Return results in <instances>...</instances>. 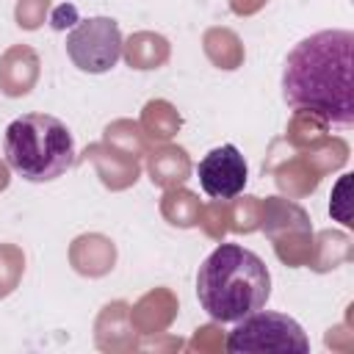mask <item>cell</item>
Returning a JSON list of instances; mask_svg holds the SVG:
<instances>
[{
  "mask_svg": "<svg viewBox=\"0 0 354 354\" xmlns=\"http://www.w3.org/2000/svg\"><path fill=\"white\" fill-rule=\"evenodd\" d=\"M351 30H318L301 39L285 58L282 97L290 108L318 111L329 124L348 127L354 122L351 83Z\"/></svg>",
  "mask_w": 354,
  "mask_h": 354,
  "instance_id": "obj_1",
  "label": "cell"
},
{
  "mask_svg": "<svg viewBox=\"0 0 354 354\" xmlns=\"http://www.w3.org/2000/svg\"><path fill=\"white\" fill-rule=\"evenodd\" d=\"M271 274L260 254L241 243H218L196 271V299L218 324H235L266 307Z\"/></svg>",
  "mask_w": 354,
  "mask_h": 354,
  "instance_id": "obj_2",
  "label": "cell"
},
{
  "mask_svg": "<svg viewBox=\"0 0 354 354\" xmlns=\"http://www.w3.org/2000/svg\"><path fill=\"white\" fill-rule=\"evenodd\" d=\"M3 152L8 169H14L28 183H53L77 160L69 127L50 113L17 116L6 127Z\"/></svg>",
  "mask_w": 354,
  "mask_h": 354,
  "instance_id": "obj_3",
  "label": "cell"
},
{
  "mask_svg": "<svg viewBox=\"0 0 354 354\" xmlns=\"http://www.w3.org/2000/svg\"><path fill=\"white\" fill-rule=\"evenodd\" d=\"M274 246V254L288 268H304L313 252L310 213L290 196L260 199V227Z\"/></svg>",
  "mask_w": 354,
  "mask_h": 354,
  "instance_id": "obj_4",
  "label": "cell"
},
{
  "mask_svg": "<svg viewBox=\"0 0 354 354\" xmlns=\"http://www.w3.org/2000/svg\"><path fill=\"white\" fill-rule=\"evenodd\" d=\"M235 324L238 326L224 340V348L232 354H260V351L307 354L310 351V340H307L304 329L290 315L257 310Z\"/></svg>",
  "mask_w": 354,
  "mask_h": 354,
  "instance_id": "obj_5",
  "label": "cell"
},
{
  "mask_svg": "<svg viewBox=\"0 0 354 354\" xmlns=\"http://www.w3.org/2000/svg\"><path fill=\"white\" fill-rule=\"evenodd\" d=\"M122 30L111 17H88L80 19L66 36L69 61L86 75H102L116 66L122 58Z\"/></svg>",
  "mask_w": 354,
  "mask_h": 354,
  "instance_id": "obj_6",
  "label": "cell"
},
{
  "mask_svg": "<svg viewBox=\"0 0 354 354\" xmlns=\"http://www.w3.org/2000/svg\"><path fill=\"white\" fill-rule=\"evenodd\" d=\"M196 177L202 191L210 199H232L243 194V185L249 180V166L235 144H221V147H213L199 160Z\"/></svg>",
  "mask_w": 354,
  "mask_h": 354,
  "instance_id": "obj_7",
  "label": "cell"
},
{
  "mask_svg": "<svg viewBox=\"0 0 354 354\" xmlns=\"http://www.w3.org/2000/svg\"><path fill=\"white\" fill-rule=\"evenodd\" d=\"M138 343L141 335L130 324V304L124 299L102 304L94 318V346L105 354H133Z\"/></svg>",
  "mask_w": 354,
  "mask_h": 354,
  "instance_id": "obj_8",
  "label": "cell"
},
{
  "mask_svg": "<svg viewBox=\"0 0 354 354\" xmlns=\"http://www.w3.org/2000/svg\"><path fill=\"white\" fill-rule=\"evenodd\" d=\"M274 174V183L277 188L282 191V196H290V199H304L310 196L324 174L318 171V166L313 163V158L307 152H290V155H282V158H268L263 163V174Z\"/></svg>",
  "mask_w": 354,
  "mask_h": 354,
  "instance_id": "obj_9",
  "label": "cell"
},
{
  "mask_svg": "<svg viewBox=\"0 0 354 354\" xmlns=\"http://www.w3.org/2000/svg\"><path fill=\"white\" fill-rule=\"evenodd\" d=\"M83 160H88L100 177V183L108 191H127L138 183L141 177V160L133 155H124L119 149H113L105 141L88 144L83 149Z\"/></svg>",
  "mask_w": 354,
  "mask_h": 354,
  "instance_id": "obj_10",
  "label": "cell"
},
{
  "mask_svg": "<svg viewBox=\"0 0 354 354\" xmlns=\"http://www.w3.org/2000/svg\"><path fill=\"white\" fill-rule=\"evenodd\" d=\"M41 75V58L30 44H11L0 55V91L11 100L28 97Z\"/></svg>",
  "mask_w": 354,
  "mask_h": 354,
  "instance_id": "obj_11",
  "label": "cell"
},
{
  "mask_svg": "<svg viewBox=\"0 0 354 354\" xmlns=\"http://www.w3.org/2000/svg\"><path fill=\"white\" fill-rule=\"evenodd\" d=\"M180 313V301H177V293L171 288H152L147 290L138 301L130 304V324L133 329L147 337V335H158V332H166L174 318Z\"/></svg>",
  "mask_w": 354,
  "mask_h": 354,
  "instance_id": "obj_12",
  "label": "cell"
},
{
  "mask_svg": "<svg viewBox=\"0 0 354 354\" xmlns=\"http://www.w3.org/2000/svg\"><path fill=\"white\" fill-rule=\"evenodd\" d=\"M69 266L88 279H100L116 266V243L102 232H83L69 243Z\"/></svg>",
  "mask_w": 354,
  "mask_h": 354,
  "instance_id": "obj_13",
  "label": "cell"
},
{
  "mask_svg": "<svg viewBox=\"0 0 354 354\" xmlns=\"http://www.w3.org/2000/svg\"><path fill=\"white\" fill-rule=\"evenodd\" d=\"M194 171V163H191V155L185 147H177V144H152L149 152H147V174L152 180V185L158 188H177V185H185V180L191 177Z\"/></svg>",
  "mask_w": 354,
  "mask_h": 354,
  "instance_id": "obj_14",
  "label": "cell"
},
{
  "mask_svg": "<svg viewBox=\"0 0 354 354\" xmlns=\"http://www.w3.org/2000/svg\"><path fill=\"white\" fill-rule=\"evenodd\" d=\"M122 58H124V64L130 69H138V72L160 69L171 58V44H169V39L163 33L136 30L122 41Z\"/></svg>",
  "mask_w": 354,
  "mask_h": 354,
  "instance_id": "obj_15",
  "label": "cell"
},
{
  "mask_svg": "<svg viewBox=\"0 0 354 354\" xmlns=\"http://www.w3.org/2000/svg\"><path fill=\"white\" fill-rule=\"evenodd\" d=\"M351 257H354V243H351L348 232H343V230L313 232V252H310L307 268H313L315 274H329V271L340 268L343 263H348Z\"/></svg>",
  "mask_w": 354,
  "mask_h": 354,
  "instance_id": "obj_16",
  "label": "cell"
},
{
  "mask_svg": "<svg viewBox=\"0 0 354 354\" xmlns=\"http://www.w3.org/2000/svg\"><path fill=\"white\" fill-rule=\"evenodd\" d=\"M202 50H205V58L221 72L241 69L243 58H246L241 36L232 28H224V25H213L202 33Z\"/></svg>",
  "mask_w": 354,
  "mask_h": 354,
  "instance_id": "obj_17",
  "label": "cell"
},
{
  "mask_svg": "<svg viewBox=\"0 0 354 354\" xmlns=\"http://www.w3.org/2000/svg\"><path fill=\"white\" fill-rule=\"evenodd\" d=\"M138 124H141L144 136H147L152 144H166V141H171V138L180 133L183 116H180V111H177L169 100L155 97V100L144 102L141 116H138Z\"/></svg>",
  "mask_w": 354,
  "mask_h": 354,
  "instance_id": "obj_18",
  "label": "cell"
},
{
  "mask_svg": "<svg viewBox=\"0 0 354 354\" xmlns=\"http://www.w3.org/2000/svg\"><path fill=\"white\" fill-rule=\"evenodd\" d=\"M326 136H329V119L326 116H321L318 111L293 108V116L288 119V127H285V144L290 149L307 152V149L318 147Z\"/></svg>",
  "mask_w": 354,
  "mask_h": 354,
  "instance_id": "obj_19",
  "label": "cell"
},
{
  "mask_svg": "<svg viewBox=\"0 0 354 354\" xmlns=\"http://www.w3.org/2000/svg\"><path fill=\"white\" fill-rule=\"evenodd\" d=\"M158 207H160V216H163L166 224H171L177 230H191V227H196L202 199H199L196 191H191L185 185H177V188L163 191Z\"/></svg>",
  "mask_w": 354,
  "mask_h": 354,
  "instance_id": "obj_20",
  "label": "cell"
},
{
  "mask_svg": "<svg viewBox=\"0 0 354 354\" xmlns=\"http://www.w3.org/2000/svg\"><path fill=\"white\" fill-rule=\"evenodd\" d=\"M102 141L111 144L113 149L124 152V155L138 158V160H141V155H147L149 147H152V141L144 136L141 124L133 122V119H113V122H108L105 130H102Z\"/></svg>",
  "mask_w": 354,
  "mask_h": 354,
  "instance_id": "obj_21",
  "label": "cell"
},
{
  "mask_svg": "<svg viewBox=\"0 0 354 354\" xmlns=\"http://www.w3.org/2000/svg\"><path fill=\"white\" fill-rule=\"evenodd\" d=\"M260 227V196L238 194L230 199V232L249 235Z\"/></svg>",
  "mask_w": 354,
  "mask_h": 354,
  "instance_id": "obj_22",
  "label": "cell"
},
{
  "mask_svg": "<svg viewBox=\"0 0 354 354\" xmlns=\"http://www.w3.org/2000/svg\"><path fill=\"white\" fill-rule=\"evenodd\" d=\"M196 227L210 238V241H224L230 232V199H210L202 202Z\"/></svg>",
  "mask_w": 354,
  "mask_h": 354,
  "instance_id": "obj_23",
  "label": "cell"
},
{
  "mask_svg": "<svg viewBox=\"0 0 354 354\" xmlns=\"http://www.w3.org/2000/svg\"><path fill=\"white\" fill-rule=\"evenodd\" d=\"M25 274V252L17 243H0V299H8Z\"/></svg>",
  "mask_w": 354,
  "mask_h": 354,
  "instance_id": "obj_24",
  "label": "cell"
},
{
  "mask_svg": "<svg viewBox=\"0 0 354 354\" xmlns=\"http://www.w3.org/2000/svg\"><path fill=\"white\" fill-rule=\"evenodd\" d=\"M307 155L313 158V163L318 166V171L326 177L329 171H337V169H343L348 163V144L340 136H326L318 147L307 149Z\"/></svg>",
  "mask_w": 354,
  "mask_h": 354,
  "instance_id": "obj_25",
  "label": "cell"
},
{
  "mask_svg": "<svg viewBox=\"0 0 354 354\" xmlns=\"http://www.w3.org/2000/svg\"><path fill=\"white\" fill-rule=\"evenodd\" d=\"M224 340H227V335H224L218 321L216 324H202V326L194 329V335L185 343V348L194 351V354H221L224 351Z\"/></svg>",
  "mask_w": 354,
  "mask_h": 354,
  "instance_id": "obj_26",
  "label": "cell"
},
{
  "mask_svg": "<svg viewBox=\"0 0 354 354\" xmlns=\"http://www.w3.org/2000/svg\"><path fill=\"white\" fill-rule=\"evenodd\" d=\"M50 17V0H17L14 22L22 30H39Z\"/></svg>",
  "mask_w": 354,
  "mask_h": 354,
  "instance_id": "obj_27",
  "label": "cell"
},
{
  "mask_svg": "<svg viewBox=\"0 0 354 354\" xmlns=\"http://www.w3.org/2000/svg\"><path fill=\"white\" fill-rule=\"evenodd\" d=\"M324 346H326L329 351L348 354V351L354 348V324H351V318H348L346 324H335V326H329L326 335H324Z\"/></svg>",
  "mask_w": 354,
  "mask_h": 354,
  "instance_id": "obj_28",
  "label": "cell"
},
{
  "mask_svg": "<svg viewBox=\"0 0 354 354\" xmlns=\"http://www.w3.org/2000/svg\"><path fill=\"white\" fill-rule=\"evenodd\" d=\"M348 188H351V174H343L332 191V202H329V213L343 221L346 227H351V213H348Z\"/></svg>",
  "mask_w": 354,
  "mask_h": 354,
  "instance_id": "obj_29",
  "label": "cell"
},
{
  "mask_svg": "<svg viewBox=\"0 0 354 354\" xmlns=\"http://www.w3.org/2000/svg\"><path fill=\"white\" fill-rule=\"evenodd\" d=\"M185 348V340L169 332H158V335H147L138 343V351H155V354H169V351H180Z\"/></svg>",
  "mask_w": 354,
  "mask_h": 354,
  "instance_id": "obj_30",
  "label": "cell"
},
{
  "mask_svg": "<svg viewBox=\"0 0 354 354\" xmlns=\"http://www.w3.org/2000/svg\"><path fill=\"white\" fill-rule=\"evenodd\" d=\"M80 19H77V8L72 6V3H64V6H58L55 11H53V17H50V25L55 28V30H66V28H75Z\"/></svg>",
  "mask_w": 354,
  "mask_h": 354,
  "instance_id": "obj_31",
  "label": "cell"
},
{
  "mask_svg": "<svg viewBox=\"0 0 354 354\" xmlns=\"http://www.w3.org/2000/svg\"><path fill=\"white\" fill-rule=\"evenodd\" d=\"M268 0H230V11L235 17H254L257 11L266 8Z\"/></svg>",
  "mask_w": 354,
  "mask_h": 354,
  "instance_id": "obj_32",
  "label": "cell"
},
{
  "mask_svg": "<svg viewBox=\"0 0 354 354\" xmlns=\"http://www.w3.org/2000/svg\"><path fill=\"white\" fill-rule=\"evenodd\" d=\"M8 183H11V169L6 160H0V194L8 188Z\"/></svg>",
  "mask_w": 354,
  "mask_h": 354,
  "instance_id": "obj_33",
  "label": "cell"
}]
</instances>
